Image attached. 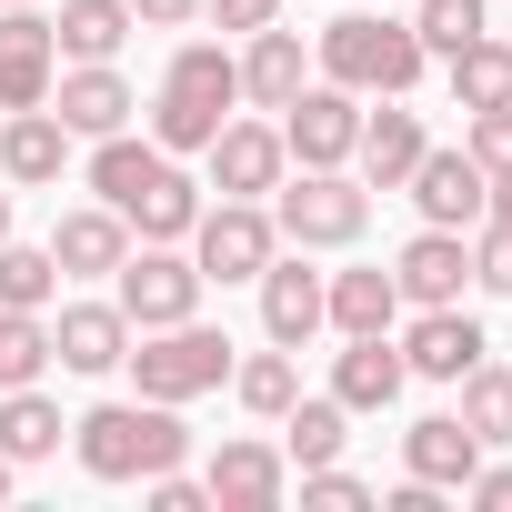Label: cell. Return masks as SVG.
Listing matches in <instances>:
<instances>
[{
	"mask_svg": "<svg viewBox=\"0 0 512 512\" xmlns=\"http://www.w3.org/2000/svg\"><path fill=\"white\" fill-rule=\"evenodd\" d=\"M482 352H492V342H482V322H472L462 302H442V312H422V322L402 332V372H412V382H462Z\"/></svg>",
	"mask_w": 512,
	"mask_h": 512,
	"instance_id": "cell-15",
	"label": "cell"
},
{
	"mask_svg": "<svg viewBox=\"0 0 512 512\" xmlns=\"http://www.w3.org/2000/svg\"><path fill=\"white\" fill-rule=\"evenodd\" d=\"M392 282H402V302H412V312H442V302H462V282H472V241H462V231H442V221H422V231L402 241Z\"/></svg>",
	"mask_w": 512,
	"mask_h": 512,
	"instance_id": "cell-14",
	"label": "cell"
},
{
	"mask_svg": "<svg viewBox=\"0 0 512 512\" xmlns=\"http://www.w3.org/2000/svg\"><path fill=\"white\" fill-rule=\"evenodd\" d=\"M121 251H131V221H121L111 201L51 221V262H61V282H101V272H121Z\"/></svg>",
	"mask_w": 512,
	"mask_h": 512,
	"instance_id": "cell-19",
	"label": "cell"
},
{
	"mask_svg": "<svg viewBox=\"0 0 512 512\" xmlns=\"http://www.w3.org/2000/svg\"><path fill=\"white\" fill-rule=\"evenodd\" d=\"M131 382H141V402H201V392H221L231 382V332H211L201 312L191 322H161V332H131Z\"/></svg>",
	"mask_w": 512,
	"mask_h": 512,
	"instance_id": "cell-4",
	"label": "cell"
},
{
	"mask_svg": "<svg viewBox=\"0 0 512 512\" xmlns=\"http://www.w3.org/2000/svg\"><path fill=\"white\" fill-rule=\"evenodd\" d=\"M61 81V41H51V11L21 0V11H0V111H41Z\"/></svg>",
	"mask_w": 512,
	"mask_h": 512,
	"instance_id": "cell-9",
	"label": "cell"
},
{
	"mask_svg": "<svg viewBox=\"0 0 512 512\" xmlns=\"http://www.w3.org/2000/svg\"><path fill=\"white\" fill-rule=\"evenodd\" d=\"M61 292V262H51V241H0V312H51Z\"/></svg>",
	"mask_w": 512,
	"mask_h": 512,
	"instance_id": "cell-30",
	"label": "cell"
},
{
	"mask_svg": "<svg viewBox=\"0 0 512 512\" xmlns=\"http://www.w3.org/2000/svg\"><path fill=\"white\" fill-rule=\"evenodd\" d=\"M462 121H472L462 151H472L482 171H512V101H502V111H462Z\"/></svg>",
	"mask_w": 512,
	"mask_h": 512,
	"instance_id": "cell-37",
	"label": "cell"
},
{
	"mask_svg": "<svg viewBox=\"0 0 512 512\" xmlns=\"http://www.w3.org/2000/svg\"><path fill=\"white\" fill-rule=\"evenodd\" d=\"M201 492H211V512H272L282 492H292V452L282 442H221L211 452V472H201Z\"/></svg>",
	"mask_w": 512,
	"mask_h": 512,
	"instance_id": "cell-11",
	"label": "cell"
},
{
	"mask_svg": "<svg viewBox=\"0 0 512 512\" xmlns=\"http://www.w3.org/2000/svg\"><path fill=\"white\" fill-rule=\"evenodd\" d=\"M362 221H372V191L352 171H282L272 181V231L292 251H342V241H362Z\"/></svg>",
	"mask_w": 512,
	"mask_h": 512,
	"instance_id": "cell-5",
	"label": "cell"
},
{
	"mask_svg": "<svg viewBox=\"0 0 512 512\" xmlns=\"http://www.w3.org/2000/svg\"><path fill=\"white\" fill-rule=\"evenodd\" d=\"M302 502H322V512H362V502H382L362 472H342V462H312L302 472Z\"/></svg>",
	"mask_w": 512,
	"mask_h": 512,
	"instance_id": "cell-36",
	"label": "cell"
},
{
	"mask_svg": "<svg viewBox=\"0 0 512 512\" xmlns=\"http://www.w3.org/2000/svg\"><path fill=\"white\" fill-rule=\"evenodd\" d=\"M462 502H482V512H512V462H482V472L462 482Z\"/></svg>",
	"mask_w": 512,
	"mask_h": 512,
	"instance_id": "cell-40",
	"label": "cell"
},
{
	"mask_svg": "<svg viewBox=\"0 0 512 512\" xmlns=\"http://www.w3.org/2000/svg\"><path fill=\"white\" fill-rule=\"evenodd\" d=\"M121 352H131V312L121 302H61V322H51V362L61 372H121Z\"/></svg>",
	"mask_w": 512,
	"mask_h": 512,
	"instance_id": "cell-17",
	"label": "cell"
},
{
	"mask_svg": "<svg viewBox=\"0 0 512 512\" xmlns=\"http://www.w3.org/2000/svg\"><path fill=\"white\" fill-rule=\"evenodd\" d=\"M432 141H422V111H402V101H382V111H362V191H402L412 181V161H422Z\"/></svg>",
	"mask_w": 512,
	"mask_h": 512,
	"instance_id": "cell-22",
	"label": "cell"
},
{
	"mask_svg": "<svg viewBox=\"0 0 512 512\" xmlns=\"http://www.w3.org/2000/svg\"><path fill=\"white\" fill-rule=\"evenodd\" d=\"M11 472H21V462H11V452H0V502H11Z\"/></svg>",
	"mask_w": 512,
	"mask_h": 512,
	"instance_id": "cell-44",
	"label": "cell"
},
{
	"mask_svg": "<svg viewBox=\"0 0 512 512\" xmlns=\"http://www.w3.org/2000/svg\"><path fill=\"white\" fill-rule=\"evenodd\" d=\"M492 31V0H412V41L432 51V61H452L462 41H482Z\"/></svg>",
	"mask_w": 512,
	"mask_h": 512,
	"instance_id": "cell-32",
	"label": "cell"
},
{
	"mask_svg": "<svg viewBox=\"0 0 512 512\" xmlns=\"http://www.w3.org/2000/svg\"><path fill=\"white\" fill-rule=\"evenodd\" d=\"M402 472L432 482V492H462V482L482 472V432H472L462 412H422V422L402 432Z\"/></svg>",
	"mask_w": 512,
	"mask_h": 512,
	"instance_id": "cell-16",
	"label": "cell"
},
{
	"mask_svg": "<svg viewBox=\"0 0 512 512\" xmlns=\"http://www.w3.org/2000/svg\"><path fill=\"white\" fill-rule=\"evenodd\" d=\"M131 21H141V31H191L201 0H131Z\"/></svg>",
	"mask_w": 512,
	"mask_h": 512,
	"instance_id": "cell-41",
	"label": "cell"
},
{
	"mask_svg": "<svg viewBox=\"0 0 512 512\" xmlns=\"http://www.w3.org/2000/svg\"><path fill=\"white\" fill-rule=\"evenodd\" d=\"M201 21H221V31L251 41V31H272V21H282V0H201Z\"/></svg>",
	"mask_w": 512,
	"mask_h": 512,
	"instance_id": "cell-39",
	"label": "cell"
},
{
	"mask_svg": "<svg viewBox=\"0 0 512 512\" xmlns=\"http://www.w3.org/2000/svg\"><path fill=\"white\" fill-rule=\"evenodd\" d=\"M201 262L181 241H141V251H121V272H111V302L131 312V332H161V322H191L201 312Z\"/></svg>",
	"mask_w": 512,
	"mask_h": 512,
	"instance_id": "cell-6",
	"label": "cell"
},
{
	"mask_svg": "<svg viewBox=\"0 0 512 512\" xmlns=\"http://www.w3.org/2000/svg\"><path fill=\"white\" fill-rule=\"evenodd\" d=\"M51 111H61V131H71V141H111V131H131L141 91H131L111 61H71V71L51 81Z\"/></svg>",
	"mask_w": 512,
	"mask_h": 512,
	"instance_id": "cell-12",
	"label": "cell"
},
{
	"mask_svg": "<svg viewBox=\"0 0 512 512\" xmlns=\"http://www.w3.org/2000/svg\"><path fill=\"white\" fill-rule=\"evenodd\" d=\"M512 101V41H462L452 51V111H502Z\"/></svg>",
	"mask_w": 512,
	"mask_h": 512,
	"instance_id": "cell-28",
	"label": "cell"
},
{
	"mask_svg": "<svg viewBox=\"0 0 512 512\" xmlns=\"http://www.w3.org/2000/svg\"><path fill=\"white\" fill-rule=\"evenodd\" d=\"M71 452L91 482H151L191 452V432H181V402H91L71 422Z\"/></svg>",
	"mask_w": 512,
	"mask_h": 512,
	"instance_id": "cell-1",
	"label": "cell"
},
{
	"mask_svg": "<svg viewBox=\"0 0 512 512\" xmlns=\"http://www.w3.org/2000/svg\"><path fill=\"white\" fill-rule=\"evenodd\" d=\"M201 161H211V191H221V201H272V181L292 171L282 121H221Z\"/></svg>",
	"mask_w": 512,
	"mask_h": 512,
	"instance_id": "cell-10",
	"label": "cell"
},
{
	"mask_svg": "<svg viewBox=\"0 0 512 512\" xmlns=\"http://www.w3.org/2000/svg\"><path fill=\"white\" fill-rule=\"evenodd\" d=\"M322 322L352 342V332H392L402 322V282L392 272H332L322 282Z\"/></svg>",
	"mask_w": 512,
	"mask_h": 512,
	"instance_id": "cell-24",
	"label": "cell"
},
{
	"mask_svg": "<svg viewBox=\"0 0 512 512\" xmlns=\"http://www.w3.org/2000/svg\"><path fill=\"white\" fill-rule=\"evenodd\" d=\"M302 81H312V61H302V31H251V51H241V101L251 111H292L302 101Z\"/></svg>",
	"mask_w": 512,
	"mask_h": 512,
	"instance_id": "cell-23",
	"label": "cell"
},
{
	"mask_svg": "<svg viewBox=\"0 0 512 512\" xmlns=\"http://www.w3.org/2000/svg\"><path fill=\"white\" fill-rule=\"evenodd\" d=\"M492 221H512V171H492Z\"/></svg>",
	"mask_w": 512,
	"mask_h": 512,
	"instance_id": "cell-42",
	"label": "cell"
},
{
	"mask_svg": "<svg viewBox=\"0 0 512 512\" xmlns=\"http://www.w3.org/2000/svg\"><path fill=\"white\" fill-rule=\"evenodd\" d=\"M71 171V131H61V111L41 101V111H11V131H0V181H21V191H51Z\"/></svg>",
	"mask_w": 512,
	"mask_h": 512,
	"instance_id": "cell-20",
	"label": "cell"
},
{
	"mask_svg": "<svg viewBox=\"0 0 512 512\" xmlns=\"http://www.w3.org/2000/svg\"><path fill=\"white\" fill-rule=\"evenodd\" d=\"M462 422L482 432V452H502V442H512V372L472 362V372H462Z\"/></svg>",
	"mask_w": 512,
	"mask_h": 512,
	"instance_id": "cell-33",
	"label": "cell"
},
{
	"mask_svg": "<svg viewBox=\"0 0 512 512\" xmlns=\"http://www.w3.org/2000/svg\"><path fill=\"white\" fill-rule=\"evenodd\" d=\"M402 191H412V201H422V221H442V231H472V221L492 211V171H482L472 151H422Z\"/></svg>",
	"mask_w": 512,
	"mask_h": 512,
	"instance_id": "cell-13",
	"label": "cell"
},
{
	"mask_svg": "<svg viewBox=\"0 0 512 512\" xmlns=\"http://www.w3.org/2000/svg\"><path fill=\"white\" fill-rule=\"evenodd\" d=\"M322 81H342V91H362V101H402L412 81H422V41H412V21H382V11H342L332 31H322Z\"/></svg>",
	"mask_w": 512,
	"mask_h": 512,
	"instance_id": "cell-3",
	"label": "cell"
},
{
	"mask_svg": "<svg viewBox=\"0 0 512 512\" xmlns=\"http://www.w3.org/2000/svg\"><path fill=\"white\" fill-rule=\"evenodd\" d=\"M262 332H272L282 352H302V342L322 332V272H312V262H282V251L262 262Z\"/></svg>",
	"mask_w": 512,
	"mask_h": 512,
	"instance_id": "cell-21",
	"label": "cell"
},
{
	"mask_svg": "<svg viewBox=\"0 0 512 512\" xmlns=\"http://www.w3.org/2000/svg\"><path fill=\"white\" fill-rule=\"evenodd\" d=\"M402 382H412V372H402V342H392V332H352L342 362H332V402H342V412H392Z\"/></svg>",
	"mask_w": 512,
	"mask_h": 512,
	"instance_id": "cell-18",
	"label": "cell"
},
{
	"mask_svg": "<svg viewBox=\"0 0 512 512\" xmlns=\"http://www.w3.org/2000/svg\"><path fill=\"white\" fill-rule=\"evenodd\" d=\"M51 372V322L41 312H0V392H21Z\"/></svg>",
	"mask_w": 512,
	"mask_h": 512,
	"instance_id": "cell-34",
	"label": "cell"
},
{
	"mask_svg": "<svg viewBox=\"0 0 512 512\" xmlns=\"http://www.w3.org/2000/svg\"><path fill=\"white\" fill-rule=\"evenodd\" d=\"M272 251H282V231H272L262 201H201V221H191V262H201V282H262Z\"/></svg>",
	"mask_w": 512,
	"mask_h": 512,
	"instance_id": "cell-7",
	"label": "cell"
},
{
	"mask_svg": "<svg viewBox=\"0 0 512 512\" xmlns=\"http://www.w3.org/2000/svg\"><path fill=\"white\" fill-rule=\"evenodd\" d=\"M61 442H71V422H61V402H51L41 382L0 392V452H11V462H51Z\"/></svg>",
	"mask_w": 512,
	"mask_h": 512,
	"instance_id": "cell-27",
	"label": "cell"
},
{
	"mask_svg": "<svg viewBox=\"0 0 512 512\" xmlns=\"http://www.w3.org/2000/svg\"><path fill=\"white\" fill-rule=\"evenodd\" d=\"M131 31H141V21H131V0H61V11H51L61 61H121Z\"/></svg>",
	"mask_w": 512,
	"mask_h": 512,
	"instance_id": "cell-25",
	"label": "cell"
},
{
	"mask_svg": "<svg viewBox=\"0 0 512 512\" xmlns=\"http://www.w3.org/2000/svg\"><path fill=\"white\" fill-rule=\"evenodd\" d=\"M472 282L512 302V221H492V211L472 221Z\"/></svg>",
	"mask_w": 512,
	"mask_h": 512,
	"instance_id": "cell-35",
	"label": "cell"
},
{
	"mask_svg": "<svg viewBox=\"0 0 512 512\" xmlns=\"http://www.w3.org/2000/svg\"><path fill=\"white\" fill-rule=\"evenodd\" d=\"M231 392H241V412H262V422H282L292 402H302V362L272 342V352H251V362H231Z\"/></svg>",
	"mask_w": 512,
	"mask_h": 512,
	"instance_id": "cell-29",
	"label": "cell"
},
{
	"mask_svg": "<svg viewBox=\"0 0 512 512\" xmlns=\"http://www.w3.org/2000/svg\"><path fill=\"white\" fill-rule=\"evenodd\" d=\"M0 241H11V181H0Z\"/></svg>",
	"mask_w": 512,
	"mask_h": 512,
	"instance_id": "cell-43",
	"label": "cell"
},
{
	"mask_svg": "<svg viewBox=\"0 0 512 512\" xmlns=\"http://www.w3.org/2000/svg\"><path fill=\"white\" fill-rule=\"evenodd\" d=\"M241 111V61L221 51V41H181L171 51V71H161V91H151V141L181 161V151H211V131Z\"/></svg>",
	"mask_w": 512,
	"mask_h": 512,
	"instance_id": "cell-2",
	"label": "cell"
},
{
	"mask_svg": "<svg viewBox=\"0 0 512 512\" xmlns=\"http://www.w3.org/2000/svg\"><path fill=\"white\" fill-rule=\"evenodd\" d=\"M342 422H352V412H342L332 392H322V402H292V412H282V452H292L302 472H312V462H342V442H352Z\"/></svg>",
	"mask_w": 512,
	"mask_h": 512,
	"instance_id": "cell-31",
	"label": "cell"
},
{
	"mask_svg": "<svg viewBox=\"0 0 512 512\" xmlns=\"http://www.w3.org/2000/svg\"><path fill=\"white\" fill-rule=\"evenodd\" d=\"M0 11H21V0H0Z\"/></svg>",
	"mask_w": 512,
	"mask_h": 512,
	"instance_id": "cell-45",
	"label": "cell"
},
{
	"mask_svg": "<svg viewBox=\"0 0 512 512\" xmlns=\"http://www.w3.org/2000/svg\"><path fill=\"white\" fill-rule=\"evenodd\" d=\"M282 151H292L302 171H342V161L362 151V91H342V81H302V101L282 111Z\"/></svg>",
	"mask_w": 512,
	"mask_h": 512,
	"instance_id": "cell-8",
	"label": "cell"
},
{
	"mask_svg": "<svg viewBox=\"0 0 512 512\" xmlns=\"http://www.w3.org/2000/svg\"><path fill=\"white\" fill-rule=\"evenodd\" d=\"M141 502H151V512H211V492H201L181 462H171V472H151V482H141Z\"/></svg>",
	"mask_w": 512,
	"mask_h": 512,
	"instance_id": "cell-38",
	"label": "cell"
},
{
	"mask_svg": "<svg viewBox=\"0 0 512 512\" xmlns=\"http://www.w3.org/2000/svg\"><path fill=\"white\" fill-rule=\"evenodd\" d=\"M141 241H191V221H201V191H191V171L181 161H161L141 191H131V211H121Z\"/></svg>",
	"mask_w": 512,
	"mask_h": 512,
	"instance_id": "cell-26",
	"label": "cell"
}]
</instances>
